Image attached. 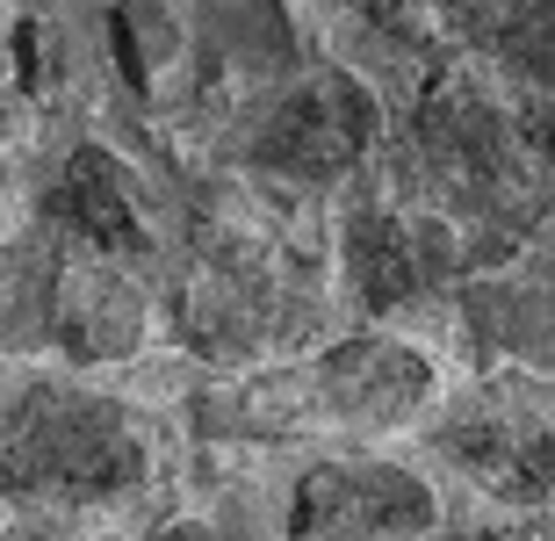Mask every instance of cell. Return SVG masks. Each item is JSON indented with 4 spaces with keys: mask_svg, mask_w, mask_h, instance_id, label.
Segmentation results:
<instances>
[{
    "mask_svg": "<svg viewBox=\"0 0 555 541\" xmlns=\"http://www.w3.org/2000/svg\"><path fill=\"white\" fill-rule=\"evenodd\" d=\"M448 455L498 499H548L555 491V434L541 426H454Z\"/></svg>",
    "mask_w": 555,
    "mask_h": 541,
    "instance_id": "obj_4",
    "label": "cell"
},
{
    "mask_svg": "<svg viewBox=\"0 0 555 541\" xmlns=\"http://www.w3.org/2000/svg\"><path fill=\"white\" fill-rule=\"evenodd\" d=\"M318 404L332 418H369V426H390L433 390L426 361L412 347H390V339H353V347H332L318 361Z\"/></svg>",
    "mask_w": 555,
    "mask_h": 541,
    "instance_id": "obj_3",
    "label": "cell"
},
{
    "mask_svg": "<svg viewBox=\"0 0 555 541\" xmlns=\"http://www.w3.org/2000/svg\"><path fill=\"white\" fill-rule=\"evenodd\" d=\"M433 527V491L390 462H325L296 491V534L404 541Z\"/></svg>",
    "mask_w": 555,
    "mask_h": 541,
    "instance_id": "obj_2",
    "label": "cell"
},
{
    "mask_svg": "<svg viewBox=\"0 0 555 541\" xmlns=\"http://www.w3.org/2000/svg\"><path fill=\"white\" fill-rule=\"evenodd\" d=\"M144 469V448L130 418L102 397L37 390L0 426V484L43 491V499H102Z\"/></svg>",
    "mask_w": 555,
    "mask_h": 541,
    "instance_id": "obj_1",
    "label": "cell"
},
{
    "mask_svg": "<svg viewBox=\"0 0 555 541\" xmlns=\"http://www.w3.org/2000/svg\"><path fill=\"white\" fill-rule=\"evenodd\" d=\"M65 217H73L80 239H94V246H130V239H138L124 173L108 167L102 152H80V159H73V173H65Z\"/></svg>",
    "mask_w": 555,
    "mask_h": 541,
    "instance_id": "obj_5",
    "label": "cell"
}]
</instances>
